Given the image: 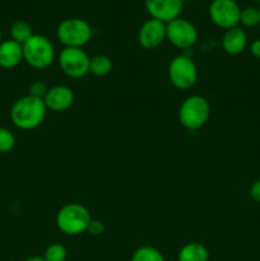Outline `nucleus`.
<instances>
[{
  "mask_svg": "<svg viewBox=\"0 0 260 261\" xmlns=\"http://www.w3.org/2000/svg\"><path fill=\"white\" fill-rule=\"evenodd\" d=\"M166 40L175 47L188 50L198 41V31L190 20L178 17L166 23Z\"/></svg>",
  "mask_w": 260,
  "mask_h": 261,
  "instance_id": "nucleus-8",
  "label": "nucleus"
},
{
  "mask_svg": "<svg viewBox=\"0 0 260 261\" xmlns=\"http://www.w3.org/2000/svg\"><path fill=\"white\" fill-rule=\"evenodd\" d=\"M183 2H190V0H183Z\"/></svg>",
  "mask_w": 260,
  "mask_h": 261,
  "instance_id": "nucleus-28",
  "label": "nucleus"
},
{
  "mask_svg": "<svg viewBox=\"0 0 260 261\" xmlns=\"http://www.w3.org/2000/svg\"><path fill=\"white\" fill-rule=\"evenodd\" d=\"M47 112L45 102L41 98L27 94L13 103L10 119L13 124L22 130H33L43 122Z\"/></svg>",
  "mask_w": 260,
  "mask_h": 261,
  "instance_id": "nucleus-1",
  "label": "nucleus"
},
{
  "mask_svg": "<svg viewBox=\"0 0 260 261\" xmlns=\"http://www.w3.org/2000/svg\"><path fill=\"white\" fill-rule=\"evenodd\" d=\"M88 54L79 47H64L59 54V65L66 76L79 79L89 73Z\"/></svg>",
  "mask_w": 260,
  "mask_h": 261,
  "instance_id": "nucleus-7",
  "label": "nucleus"
},
{
  "mask_svg": "<svg viewBox=\"0 0 260 261\" xmlns=\"http://www.w3.org/2000/svg\"><path fill=\"white\" fill-rule=\"evenodd\" d=\"M33 35H35V33H33L32 27H31L30 23L25 22V20H17V22L13 23L12 27H10V36H12V40L20 43V45L27 42Z\"/></svg>",
  "mask_w": 260,
  "mask_h": 261,
  "instance_id": "nucleus-17",
  "label": "nucleus"
},
{
  "mask_svg": "<svg viewBox=\"0 0 260 261\" xmlns=\"http://www.w3.org/2000/svg\"><path fill=\"white\" fill-rule=\"evenodd\" d=\"M259 15H260V7H259Z\"/></svg>",
  "mask_w": 260,
  "mask_h": 261,
  "instance_id": "nucleus-29",
  "label": "nucleus"
},
{
  "mask_svg": "<svg viewBox=\"0 0 260 261\" xmlns=\"http://www.w3.org/2000/svg\"><path fill=\"white\" fill-rule=\"evenodd\" d=\"M209 251L200 242L184 245L177 254V261H208Z\"/></svg>",
  "mask_w": 260,
  "mask_h": 261,
  "instance_id": "nucleus-15",
  "label": "nucleus"
},
{
  "mask_svg": "<svg viewBox=\"0 0 260 261\" xmlns=\"http://www.w3.org/2000/svg\"><path fill=\"white\" fill-rule=\"evenodd\" d=\"M88 233H91L92 236H99L105 232V224L102 221H98V219L92 218L91 223H89L88 229H87Z\"/></svg>",
  "mask_w": 260,
  "mask_h": 261,
  "instance_id": "nucleus-23",
  "label": "nucleus"
},
{
  "mask_svg": "<svg viewBox=\"0 0 260 261\" xmlns=\"http://www.w3.org/2000/svg\"><path fill=\"white\" fill-rule=\"evenodd\" d=\"M23 60L32 68L42 70L55 61V48L53 42L42 35H33L23 43Z\"/></svg>",
  "mask_w": 260,
  "mask_h": 261,
  "instance_id": "nucleus-3",
  "label": "nucleus"
},
{
  "mask_svg": "<svg viewBox=\"0 0 260 261\" xmlns=\"http://www.w3.org/2000/svg\"><path fill=\"white\" fill-rule=\"evenodd\" d=\"M144 5L150 18L168 23L180 17L184 2L183 0H144Z\"/></svg>",
  "mask_w": 260,
  "mask_h": 261,
  "instance_id": "nucleus-11",
  "label": "nucleus"
},
{
  "mask_svg": "<svg viewBox=\"0 0 260 261\" xmlns=\"http://www.w3.org/2000/svg\"><path fill=\"white\" fill-rule=\"evenodd\" d=\"M112 61L107 55L99 54L91 58L89 61V73L94 76H106L111 73Z\"/></svg>",
  "mask_w": 260,
  "mask_h": 261,
  "instance_id": "nucleus-16",
  "label": "nucleus"
},
{
  "mask_svg": "<svg viewBox=\"0 0 260 261\" xmlns=\"http://www.w3.org/2000/svg\"><path fill=\"white\" fill-rule=\"evenodd\" d=\"M250 196L254 201L260 203V180H256L251 186H250Z\"/></svg>",
  "mask_w": 260,
  "mask_h": 261,
  "instance_id": "nucleus-24",
  "label": "nucleus"
},
{
  "mask_svg": "<svg viewBox=\"0 0 260 261\" xmlns=\"http://www.w3.org/2000/svg\"><path fill=\"white\" fill-rule=\"evenodd\" d=\"M211 116V106L206 98L193 94L184 99L178 109V121L189 130H198L206 124Z\"/></svg>",
  "mask_w": 260,
  "mask_h": 261,
  "instance_id": "nucleus-4",
  "label": "nucleus"
},
{
  "mask_svg": "<svg viewBox=\"0 0 260 261\" xmlns=\"http://www.w3.org/2000/svg\"><path fill=\"white\" fill-rule=\"evenodd\" d=\"M208 13L212 22L222 30L227 31L240 24L241 8L235 0H213Z\"/></svg>",
  "mask_w": 260,
  "mask_h": 261,
  "instance_id": "nucleus-9",
  "label": "nucleus"
},
{
  "mask_svg": "<svg viewBox=\"0 0 260 261\" xmlns=\"http://www.w3.org/2000/svg\"><path fill=\"white\" fill-rule=\"evenodd\" d=\"M240 24L247 28L256 27L257 24H260L259 9L252 7H246L241 9V13H240Z\"/></svg>",
  "mask_w": 260,
  "mask_h": 261,
  "instance_id": "nucleus-19",
  "label": "nucleus"
},
{
  "mask_svg": "<svg viewBox=\"0 0 260 261\" xmlns=\"http://www.w3.org/2000/svg\"><path fill=\"white\" fill-rule=\"evenodd\" d=\"M3 41V35H2V31H0V43H2Z\"/></svg>",
  "mask_w": 260,
  "mask_h": 261,
  "instance_id": "nucleus-27",
  "label": "nucleus"
},
{
  "mask_svg": "<svg viewBox=\"0 0 260 261\" xmlns=\"http://www.w3.org/2000/svg\"><path fill=\"white\" fill-rule=\"evenodd\" d=\"M168 79L178 89H190L198 81V68L191 58L177 55L168 64Z\"/></svg>",
  "mask_w": 260,
  "mask_h": 261,
  "instance_id": "nucleus-6",
  "label": "nucleus"
},
{
  "mask_svg": "<svg viewBox=\"0 0 260 261\" xmlns=\"http://www.w3.org/2000/svg\"><path fill=\"white\" fill-rule=\"evenodd\" d=\"M132 261H165L162 252L152 246H142L134 251Z\"/></svg>",
  "mask_w": 260,
  "mask_h": 261,
  "instance_id": "nucleus-18",
  "label": "nucleus"
},
{
  "mask_svg": "<svg viewBox=\"0 0 260 261\" xmlns=\"http://www.w3.org/2000/svg\"><path fill=\"white\" fill-rule=\"evenodd\" d=\"M56 36L64 47L83 48L91 41L92 27L82 18H66L58 25Z\"/></svg>",
  "mask_w": 260,
  "mask_h": 261,
  "instance_id": "nucleus-5",
  "label": "nucleus"
},
{
  "mask_svg": "<svg viewBox=\"0 0 260 261\" xmlns=\"http://www.w3.org/2000/svg\"><path fill=\"white\" fill-rule=\"evenodd\" d=\"M15 137L7 127H0V153H8L14 148Z\"/></svg>",
  "mask_w": 260,
  "mask_h": 261,
  "instance_id": "nucleus-21",
  "label": "nucleus"
},
{
  "mask_svg": "<svg viewBox=\"0 0 260 261\" xmlns=\"http://www.w3.org/2000/svg\"><path fill=\"white\" fill-rule=\"evenodd\" d=\"M68 257V250L61 244H51L43 252L46 261H65Z\"/></svg>",
  "mask_w": 260,
  "mask_h": 261,
  "instance_id": "nucleus-20",
  "label": "nucleus"
},
{
  "mask_svg": "<svg viewBox=\"0 0 260 261\" xmlns=\"http://www.w3.org/2000/svg\"><path fill=\"white\" fill-rule=\"evenodd\" d=\"M23 61V46L10 40L0 43V68L13 69Z\"/></svg>",
  "mask_w": 260,
  "mask_h": 261,
  "instance_id": "nucleus-14",
  "label": "nucleus"
},
{
  "mask_svg": "<svg viewBox=\"0 0 260 261\" xmlns=\"http://www.w3.org/2000/svg\"><path fill=\"white\" fill-rule=\"evenodd\" d=\"M166 40V23L149 18L145 20L138 32V42L145 50L157 48Z\"/></svg>",
  "mask_w": 260,
  "mask_h": 261,
  "instance_id": "nucleus-10",
  "label": "nucleus"
},
{
  "mask_svg": "<svg viewBox=\"0 0 260 261\" xmlns=\"http://www.w3.org/2000/svg\"><path fill=\"white\" fill-rule=\"evenodd\" d=\"M23 261H46V260L43 259V256L42 257H41V256H31V257H28V259H25Z\"/></svg>",
  "mask_w": 260,
  "mask_h": 261,
  "instance_id": "nucleus-26",
  "label": "nucleus"
},
{
  "mask_svg": "<svg viewBox=\"0 0 260 261\" xmlns=\"http://www.w3.org/2000/svg\"><path fill=\"white\" fill-rule=\"evenodd\" d=\"M47 91H48V87L46 86L45 82L42 81H35L30 86V94L31 96L36 97V98L43 99L46 94H47Z\"/></svg>",
  "mask_w": 260,
  "mask_h": 261,
  "instance_id": "nucleus-22",
  "label": "nucleus"
},
{
  "mask_svg": "<svg viewBox=\"0 0 260 261\" xmlns=\"http://www.w3.org/2000/svg\"><path fill=\"white\" fill-rule=\"evenodd\" d=\"M74 99H75V96L71 88L60 84V86H54L48 88L43 102L50 111L64 112L73 106Z\"/></svg>",
  "mask_w": 260,
  "mask_h": 261,
  "instance_id": "nucleus-12",
  "label": "nucleus"
},
{
  "mask_svg": "<svg viewBox=\"0 0 260 261\" xmlns=\"http://www.w3.org/2000/svg\"><path fill=\"white\" fill-rule=\"evenodd\" d=\"M92 216L87 206L79 203H69L61 206L56 214V226L68 236H78L88 229Z\"/></svg>",
  "mask_w": 260,
  "mask_h": 261,
  "instance_id": "nucleus-2",
  "label": "nucleus"
},
{
  "mask_svg": "<svg viewBox=\"0 0 260 261\" xmlns=\"http://www.w3.org/2000/svg\"><path fill=\"white\" fill-rule=\"evenodd\" d=\"M247 46V35L242 27L229 28L222 37V47L224 53L231 56L240 55Z\"/></svg>",
  "mask_w": 260,
  "mask_h": 261,
  "instance_id": "nucleus-13",
  "label": "nucleus"
},
{
  "mask_svg": "<svg viewBox=\"0 0 260 261\" xmlns=\"http://www.w3.org/2000/svg\"><path fill=\"white\" fill-rule=\"evenodd\" d=\"M250 53L255 58H260V38L254 40L250 43Z\"/></svg>",
  "mask_w": 260,
  "mask_h": 261,
  "instance_id": "nucleus-25",
  "label": "nucleus"
},
{
  "mask_svg": "<svg viewBox=\"0 0 260 261\" xmlns=\"http://www.w3.org/2000/svg\"><path fill=\"white\" fill-rule=\"evenodd\" d=\"M257 2H259V3H260V0H257Z\"/></svg>",
  "mask_w": 260,
  "mask_h": 261,
  "instance_id": "nucleus-30",
  "label": "nucleus"
}]
</instances>
